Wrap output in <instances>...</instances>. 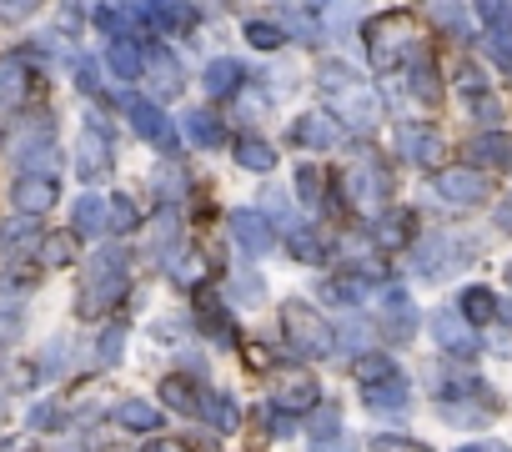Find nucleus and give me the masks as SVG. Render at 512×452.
Here are the masks:
<instances>
[{"mask_svg": "<svg viewBox=\"0 0 512 452\" xmlns=\"http://www.w3.org/2000/svg\"><path fill=\"white\" fill-rule=\"evenodd\" d=\"M457 452H492V447H482V442H472V447H457Z\"/></svg>", "mask_w": 512, "mask_h": 452, "instance_id": "864d4df0", "label": "nucleus"}, {"mask_svg": "<svg viewBox=\"0 0 512 452\" xmlns=\"http://www.w3.org/2000/svg\"><path fill=\"white\" fill-rule=\"evenodd\" d=\"M312 452H352V442H347V437H337V442H322V447H312Z\"/></svg>", "mask_w": 512, "mask_h": 452, "instance_id": "603ef678", "label": "nucleus"}, {"mask_svg": "<svg viewBox=\"0 0 512 452\" xmlns=\"http://www.w3.org/2000/svg\"><path fill=\"white\" fill-rule=\"evenodd\" d=\"M201 327L211 337H221V342H236V332H231V322H226V312H221V302L211 292H201Z\"/></svg>", "mask_w": 512, "mask_h": 452, "instance_id": "c756f323", "label": "nucleus"}, {"mask_svg": "<svg viewBox=\"0 0 512 452\" xmlns=\"http://www.w3.org/2000/svg\"><path fill=\"white\" fill-rule=\"evenodd\" d=\"M317 91L327 96V106H332V116L342 121V126H357V131H367L382 111H377V91L352 71V66H342V61H327L322 71H317Z\"/></svg>", "mask_w": 512, "mask_h": 452, "instance_id": "f03ea898", "label": "nucleus"}, {"mask_svg": "<svg viewBox=\"0 0 512 452\" xmlns=\"http://www.w3.org/2000/svg\"><path fill=\"white\" fill-rule=\"evenodd\" d=\"M141 452H191L186 442H176V437H156V442H146Z\"/></svg>", "mask_w": 512, "mask_h": 452, "instance_id": "09e8293b", "label": "nucleus"}, {"mask_svg": "<svg viewBox=\"0 0 512 452\" xmlns=\"http://www.w3.org/2000/svg\"><path fill=\"white\" fill-rule=\"evenodd\" d=\"M56 176H41V171H21L16 176V186H11V201H16V211H26V216H41V211H51L56 206Z\"/></svg>", "mask_w": 512, "mask_h": 452, "instance_id": "9b49d317", "label": "nucleus"}, {"mask_svg": "<svg viewBox=\"0 0 512 452\" xmlns=\"http://www.w3.org/2000/svg\"><path fill=\"white\" fill-rule=\"evenodd\" d=\"M297 196L307 201V206H322V196H327V176L307 161V166H297Z\"/></svg>", "mask_w": 512, "mask_h": 452, "instance_id": "2f4dec72", "label": "nucleus"}, {"mask_svg": "<svg viewBox=\"0 0 512 452\" xmlns=\"http://www.w3.org/2000/svg\"><path fill=\"white\" fill-rule=\"evenodd\" d=\"M342 136H347V126L332 116V111H307V116H297V126H292V141L297 146H317V151H332V146H342Z\"/></svg>", "mask_w": 512, "mask_h": 452, "instance_id": "1a4fd4ad", "label": "nucleus"}, {"mask_svg": "<svg viewBox=\"0 0 512 452\" xmlns=\"http://www.w3.org/2000/svg\"><path fill=\"white\" fill-rule=\"evenodd\" d=\"M26 86H31V76H26V66H21L16 56L0 61V116L16 111V106L26 101Z\"/></svg>", "mask_w": 512, "mask_h": 452, "instance_id": "6ab92c4d", "label": "nucleus"}, {"mask_svg": "<svg viewBox=\"0 0 512 452\" xmlns=\"http://www.w3.org/2000/svg\"><path fill=\"white\" fill-rule=\"evenodd\" d=\"M36 242H41V232L31 221H11L6 232H0V247H6V252H31Z\"/></svg>", "mask_w": 512, "mask_h": 452, "instance_id": "f704fd0d", "label": "nucleus"}, {"mask_svg": "<svg viewBox=\"0 0 512 452\" xmlns=\"http://www.w3.org/2000/svg\"><path fill=\"white\" fill-rule=\"evenodd\" d=\"M131 226H136V206L126 196H116L111 201V232H131Z\"/></svg>", "mask_w": 512, "mask_h": 452, "instance_id": "79ce46f5", "label": "nucleus"}, {"mask_svg": "<svg viewBox=\"0 0 512 452\" xmlns=\"http://www.w3.org/2000/svg\"><path fill=\"white\" fill-rule=\"evenodd\" d=\"M121 342H126V332H121V327H111V332L101 337V362H116V357H121Z\"/></svg>", "mask_w": 512, "mask_h": 452, "instance_id": "a18cd8bd", "label": "nucleus"}, {"mask_svg": "<svg viewBox=\"0 0 512 452\" xmlns=\"http://www.w3.org/2000/svg\"><path fill=\"white\" fill-rule=\"evenodd\" d=\"M231 151H236V166H246V171H272L277 166V146L256 141V136H241Z\"/></svg>", "mask_w": 512, "mask_h": 452, "instance_id": "5701e85b", "label": "nucleus"}, {"mask_svg": "<svg viewBox=\"0 0 512 452\" xmlns=\"http://www.w3.org/2000/svg\"><path fill=\"white\" fill-rule=\"evenodd\" d=\"M357 387H362V402H367L372 412H382V417H402V412H407V402H412L407 377H402L382 352L357 357Z\"/></svg>", "mask_w": 512, "mask_h": 452, "instance_id": "20e7f679", "label": "nucleus"}, {"mask_svg": "<svg viewBox=\"0 0 512 452\" xmlns=\"http://www.w3.org/2000/svg\"><path fill=\"white\" fill-rule=\"evenodd\" d=\"M272 407H277L282 417L317 407V382H312L307 372H282V377H277V392H272Z\"/></svg>", "mask_w": 512, "mask_h": 452, "instance_id": "2eb2a0df", "label": "nucleus"}, {"mask_svg": "<svg viewBox=\"0 0 512 452\" xmlns=\"http://www.w3.org/2000/svg\"><path fill=\"white\" fill-rule=\"evenodd\" d=\"M397 146H402V156H407V161L432 166V161H437V151H442V136H437L432 126H397Z\"/></svg>", "mask_w": 512, "mask_h": 452, "instance_id": "f3484780", "label": "nucleus"}, {"mask_svg": "<svg viewBox=\"0 0 512 452\" xmlns=\"http://www.w3.org/2000/svg\"><path fill=\"white\" fill-rule=\"evenodd\" d=\"M432 16H437V21H447V31H467V26H462V21H467V11H462V6H437Z\"/></svg>", "mask_w": 512, "mask_h": 452, "instance_id": "49530a36", "label": "nucleus"}, {"mask_svg": "<svg viewBox=\"0 0 512 452\" xmlns=\"http://www.w3.org/2000/svg\"><path fill=\"white\" fill-rule=\"evenodd\" d=\"M71 232L76 237H96V232H111V206L101 196H81L76 211H71Z\"/></svg>", "mask_w": 512, "mask_h": 452, "instance_id": "a211bd4d", "label": "nucleus"}, {"mask_svg": "<svg viewBox=\"0 0 512 452\" xmlns=\"http://www.w3.org/2000/svg\"><path fill=\"white\" fill-rule=\"evenodd\" d=\"M472 111H477L482 121H497V111H502V106H497L492 96H482V101H472Z\"/></svg>", "mask_w": 512, "mask_h": 452, "instance_id": "8fccbe9b", "label": "nucleus"}, {"mask_svg": "<svg viewBox=\"0 0 512 452\" xmlns=\"http://www.w3.org/2000/svg\"><path fill=\"white\" fill-rule=\"evenodd\" d=\"M96 21L111 31V41H131V21H146V6H101Z\"/></svg>", "mask_w": 512, "mask_h": 452, "instance_id": "4be33fe9", "label": "nucleus"}, {"mask_svg": "<svg viewBox=\"0 0 512 452\" xmlns=\"http://www.w3.org/2000/svg\"><path fill=\"white\" fill-rule=\"evenodd\" d=\"M246 41H251L256 51H277V46L287 41V31H282L277 21H246Z\"/></svg>", "mask_w": 512, "mask_h": 452, "instance_id": "473e14b6", "label": "nucleus"}, {"mask_svg": "<svg viewBox=\"0 0 512 452\" xmlns=\"http://www.w3.org/2000/svg\"><path fill=\"white\" fill-rule=\"evenodd\" d=\"M507 277H512V267H507Z\"/></svg>", "mask_w": 512, "mask_h": 452, "instance_id": "6e6d98bb", "label": "nucleus"}, {"mask_svg": "<svg viewBox=\"0 0 512 452\" xmlns=\"http://www.w3.org/2000/svg\"><path fill=\"white\" fill-rule=\"evenodd\" d=\"M432 337H437V347H447L452 357H472V352H477V332H472V322H467L457 307H442V312L432 317Z\"/></svg>", "mask_w": 512, "mask_h": 452, "instance_id": "f8f14e48", "label": "nucleus"}, {"mask_svg": "<svg viewBox=\"0 0 512 452\" xmlns=\"http://www.w3.org/2000/svg\"><path fill=\"white\" fill-rule=\"evenodd\" d=\"M347 201L357 206V211H382V201H387V176H382V166L372 161V156H362L357 166H347Z\"/></svg>", "mask_w": 512, "mask_h": 452, "instance_id": "6e6552de", "label": "nucleus"}, {"mask_svg": "<svg viewBox=\"0 0 512 452\" xmlns=\"http://www.w3.org/2000/svg\"><path fill=\"white\" fill-rule=\"evenodd\" d=\"M497 226H507V232H512V196L497 206Z\"/></svg>", "mask_w": 512, "mask_h": 452, "instance_id": "3c124183", "label": "nucleus"}, {"mask_svg": "<svg viewBox=\"0 0 512 452\" xmlns=\"http://www.w3.org/2000/svg\"><path fill=\"white\" fill-rule=\"evenodd\" d=\"M432 191L447 206H477V201H487V176L477 166H442L432 176Z\"/></svg>", "mask_w": 512, "mask_h": 452, "instance_id": "423d86ee", "label": "nucleus"}, {"mask_svg": "<svg viewBox=\"0 0 512 452\" xmlns=\"http://www.w3.org/2000/svg\"><path fill=\"white\" fill-rule=\"evenodd\" d=\"M282 21H292L297 26V36H322V11L317 6H282Z\"/></svg>", "mask_w": 512, "mask_h": 452, "instance_id": "72a5a7b5", "label": "nucleus"}, {"mask_svg": "<svg viewBox=\"0 0 512 452\" xmlns=\"http://www.w3.org/2000/svg\"><path fill=\"white\" fill-rule=\"evenodd\" d=\"M407 81H412V91H417L422 101H437V66H432V56H422V61L407 71Z\"/></svg>", "mask_w": 512, "mask_h": 452, "instance_id": "c9c22d12", "label": "nucleus"}, {"mask_svg": "<svg viewBox=\"0 0 512 452\" xmlns=\"http://www.w3.org/2000/svg\"><path fill=\"white\" fill-rule=\"evenodd\" d=\"M126 287H131V257H126L121 247H101V252L86 262V272H81V312H86V317L111 312V307L126 297Z\"/></svg>", "mask_w": 512, "mask_h": 452, "instance_id": "7ed1b4c3", "label": "nucleus"}, {"mask_svg": "<svg viewBox=\"0 0 512 452\" xmlns=\"http://www.w3.org/2000/svg\"><path fill=\"white\" fill-rule=\"evenodd\" d=\"M76 81H81L86 91H96V61H86V56H81V61H76Z\"/></svg>", "mask_w": 512, "mask_h": 452, "instance_id": "de8ad7c7", "label": "nucleus"}, {"mask_svg": "<svg viewBox=\"0 0 512 452\" xmlns=\"http://www.w3.org/2000/svg\"><path fill=\"white\" fill-rule=\"evenodd\" d=\"M41 257H46V262H51V267H61V262H66V257H71V237H51V242H46V247H41Z\"/></svg>", "mask_w": 512, "mask_h": 452, "instance_id": "c03bdc74", "label": "nucleus"}, {"mask_svg": "<svg viewBox=\"0 0 512 452\" xmlns=\"http://www.w3.org/2000/svg\"><path fill=\"white\" fill-rule=\"evenodd\" d=\"M121 106H126V121L136 126V136H146L156 151H176V131H171V121H166V111H161L156 101H146V96H126Z\"/></svg>", "mask_w": 512, "mask_h": 452, "instance_id": "0eeeda50", "label": "nucleus"}, {"mask_svg": "<svg viewBox=\"0 0 512 452\" xmlns=\"http://www.w3.org/2000/svg\"><path fill=\"white\" fill-rule=\"evenodd\" d=\"M422 56H432V51H427V31L417 26V16L392 11V16H377L367 26V61L377 71H402L407 76Z\"/></svg>", "mask_w": 512, "mask_h": 452, "instance_id": "f257e3e1", "label": "nucleus"}, {"mask_svg": "<svg viewBox=\"0 0 512 452\" xmlns=\"http://www.w3.org/2000/svg\"><path fill=\"white\" fill-rule=\"evenodd\" d=\"M116 422L131 427V432H151V427H161V417H156L151 402H121V407H116Z\"/></svg>", "mask_w": 512, "mask_h": 452, "instance_id": "c85d7f7f", "label": "nucleus"}, {"mask_svg": "<svg viewBox=\"0 0 512 452\" xmlns=\"http://www.w3.org/2000/svg\"><path fill=\"white\" fill-rule=\"evenodd\" d=\"M502 317H507V322H512V307H502Z\"/></svg>", "mask_w": 512, "mask_h": 452, "instance_id": "5fc2aeb1", "label": "nucleus"}, {"mask_svg": "<svg viewBox=\"0 0 512 452\" xmlns=\"http://www.w3.org/2000/svg\"><path fill=\"white\" fill-rule=\"evenodd\" d=\"M146 76L156 81V91H161V96H176V91H181V66H176V56H171V51H161V46H151V51H146Z\"/></svg>", "mask_w": 512, "mask_h": 452, "instance_id": "aec40b11", "label": "nucleus"}, {"mask_svg": "<svg viewBox=\"0 0 512 452\" xmlns=\"http://www.w3.org/2000/svg\"><path fill=\"white\" fill-rule=\"evenodd\" d=\"M282 337H287V347H292L297 357H332V352H337L332 322H327L317 307H307V302H287V307H282Z\"/></svg>", "mask_w": 512, "mask_h": 452, "instance_id": "39448f33", "label": "nucleus"}, {"mask_svg": "<svg viewBox=\"0 0 512 452\" xmlns=\"http://www.w3.org/2000/svg\"><path fill=\"white\" fill-rule=\"evenodd\" d=\"M231 237H236V247L251 252V257H267V252L277 247V232L267 226L262 211H236V216H231Z\"/></svg>", "mask_w": 512, "mask_h": 452, "instance_id": "ddd939ff", "label": "nucleus"}, {"mask_svg": "<svg viewBox=\"0 0 512 452\" xmlns=\"http://www.w3.org/2000/svg\"><path fill=\"white\" fill-rule=\"evenodd\" d=\"M467 156H472L477 171H512V136L487 131V136H477V141L467 146Z\"/></svg>", "mask_w": 512, "mask_h": 452, "instance_id": "dca6fc26", "label": "nucleus"}, {"mask_svg": "<svg viewBox=\"0 0 512 452\" xmlns=\"http://www.w3.org/2000/svg\"><path fill=\"white\" fill-rule=\"evenodd\" d=\"M106 161H111L106 141H101L96 131H86V141H81V176H101V171H106Z\"/></svg>", "mask_w": 512, "mask_h": 452, "instance_id": "7c9ffc66", "label": "nucleus"}, {"mask_svg": "<svg viewBox=\"0 0 512 452\" xmlns=\"http://www.w3.org/2000/svg\"><path fill=\"white\" fill-rule=\"evenodd\" d=\"M186 136H191L196 146H226V126H221L216 111H191V116H186Z\"/></svg>", "mask_w": 512, "mask_h": 452, "instance_id": "393cba45", "label": "nucleus"}, {"mask_svg": "<svg viewBox=\"0 0 512 452\" xmlns=\"http://www.w3.org/2000/svg\"><path fill=\"white\" fill-rule=\"evenodd\" d=\"M236 422H241V412H236V402H226V397H216V412H211V427H216V432H236Z\"/></svg>", "mask_w": 512, "mask_h": 452, "instance_id": "ea45409f", "label": "nucleus"}, {"mask_svg": "<svg viewBox=\"0 0 512 452\" xmlns=\"http://www.w3.org/2000/svg\"><path fill=\"white\" fill-rule=\"evenodd\" d=\"M161 402L176 407V412H186V417H206V422H211V412H216V397H206L191 377H166V382H161Z\"/></svg>", "mask_w": 512, "mask_h": 452, "instance_id": "4468645a", "label": "nucleus"}, {"mask_svg": "<svg viewBox=\"0 0 512 452\" xmlns=\"http://www.w3.org/2000/svg\"><path fill=\"white\" fill-rule=\"evenodd\" d=\"M322 297L327 302H342V307H357L362 297H367V277H332V282H322Z\"/></svg>", "mask_w": 512, "mask_h": 452, "instance_id": "cd10ccee", "label": "nucleus"}, {"mask_svg": "<svg viewBox=\"0 0 512 452\" xmlns=\"http://www.w3.org/2000/svg\"><path fill=\"white\" fill-rule=\"evenodd\" d=\"M201 86H206V96H231L241 86V66L236 61H211L201 71Z\"/></svg>", "mask_w": 512, "mask_h": 452, "instance_id": "a878e982", "label": "nucleus"}, {"mask_svg": "<svg viewBox=\"0 0 512 452\" xmlns=\"http://www.w3.org/2000/svg\"><path fill=\"white\" fill-rule=\"evenodd\" d=\"M457 312H462L472 327H477V322H492V317H497V297H492L487 287H467V292L457 297Z\"/></svg>", "mask_w": 512, "mask_h": 452, "instance_id": "bb28decb", "label": "nucleus"}, {"mask_svg": "<svg viewBox=\"0 0 512 452\" xmlns=\"http://www.w3.org/2000/svg\"><path fill=\"white\" fill-rule=\"evenodd\" d=\"M106 66L116 71V81H136V76L146 71V51H141L136 41H111V51H106Z\"/></svg>", "mask_w": 512, "mask_h": 452, "instance_id": "412c9836", "label": "nucleus"}, {"mask_svg": "<svg viewBox=\"0 0 512 452\" xmlns=\"http://www.w3.org/2000/svg\"><path fill=\"white\" fill-rule=\"evenodd\" d=\"M287 242H292V252L312 267V262H322V237H312L307 226H287Z\"/></svg>", "mask_w": 512, "mask_h": 452, "instance_id": "e433bc0d", "label": "nucleus"}, {"mask_svg": "<svg viewBox=\"0 0 512 452\" xmlns=\"http://www.w3.org/2000/svg\"><path fill=\"white\" fill-rule=\"evenodd\" d=\"M407 226H412V211H397V216L382 221V232H377V237H382L387 247H392V242H407Z\"/></svg>", "mask_w": 512, "mask_h": 452, "instance_id": "58836bf2", "label": "nucleus"}, {"mask_svg": "<svg viewBox=\"0 0 512 452\" xmlns=\"http://www.w3.org/2000/svg\"><path fill=\"white\" fill-rule=\"evenodd\" d=\"M342 417L332 412V407H322V417H317V427H312V447H322V442H337L342 437V427H337Z\"/></svg>", "mask_w": 512, "mask_h": 452, "instance_id": "4c0bfd02", "label": "nucleus"}, {"mask_svg": "<svg viewBox=\"0 0 512 452\" xmlns=\"http://www.w3.org/2000/svg\"><path fill=\"white\" fill-rule=\"evenodd\" d=\"M487 56L502 66V71H512V36H502V31H492L487 36Z\"/></svg>", "mask_w": 512, "mask_h": 452, "instance_id": "a19ab883", "label": "nucleus"}, {"mask_svg": "<svg viewBox=\"0 0 512 452\" xmlns=\"http://www.w3.org/2000/svg\"><path fill=\"white\" fill-rule=\"evenodd\" d=\"M146 21L156 31H191L201 21V11L196 6H146Z\"/></svg>", "mask_w": 512, "mask_h": 452, "instance_id": "b1692460", "label": "nucleus"}, {"mask_svg": "<svg viewBox=\"0 0 512 452\" xmlns=\"http://www.w3.org/2000/svg\"><path fill=\"white\" fill-rule=\"evenodd\" d=\"M377 327H382L387 342H407V337L417 332V307H412V297H407L402 287H392V292L382 297V307H377Z\"/></svg>", "mask_w": 512, "mask_h": 452, "instance_id": "9d476101", "label": "nucleus"}, {"mask_svg": "<svg viewBox=\"0 0 512 452\" xmlns=\"http://www.w3.org/2000/svg\"><path fill=\"white\" fill-rule=\"evenodd\" d=\"M372 452H427V447L412 437H372Z\"/></svg>", "mask_w": 512, "mask_h": 452, "instance_id": "37998d69", "label": "nucleus"}]
</instances>
